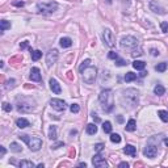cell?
I'll list each match as a JSON object with an SVG mask.
<instances>
[{"label":"cell","mask_w":168,"mask_h":168,"mask_svg":"<svg viewBox=\"0 0 168 168\" xmlns=\"http://www.w3.org/2000/svg\"><path fill=\"white\" fill-rule=\"evenodd\" d=\"M133 67L138 71H142V70H144V67H146V63H144L143 60H134Z\"/></svg>","instance_id":"44dd1931"},{"label":"cell","mask_w":168,"mask_h":168,"mask_svg":"<svg viewBox=\"0 0 168 168\" xmlns=\"http://www.w3.org/2000/svg\"><path fill=\"white\" fill-rule=\"evenodd\" d=\"M118 167H121V168H127V167H129V163L122 162V163H120V164H118Z\"/></svg>","instance_id":"7dc6e473"},{"label":"cell","mask_w":168,"mask_h":168,"mask_svg":"<svg viewBox=\"0 0 168 168\" xmlns=\"http://www.w3.org/2000/svg\"><path fill=\"white\" fill-rule=\"evenodd\" d=\"M150 52H151L152 57H158V55H159V51H158L156 49H151V50H150Z\"/></svg>","instance_id":"ee69618b"},{"label":"cell","mask_w":168,"mask_h":168,"mask_svg":"<svg viewBox=\"0 0 168 168\" xmlns=\"http://www.w3.org/2000/svg\"><path fill=\"white\" fill-rule=\"evenodd\" d=\"M158 114H159L160 120H162L163 122H168V112H165V110H159Z\"/></svg>","instance_id":"f1b7e54d"},{"label":"cell","mask_w":168,"mask_h":168,"mask_svg":"<svg viewBox=\"0 0 168 168\" xmlns=\"http://www.w3.org/2000/svg\"><path fill=\"white\" fill-rule=\"evenodd\" d=\"M18 138L25 142L32 151H38L42 147V141L38 136H30V135H26V134H21V135H18Z\"/></svg>","instance_id":"3957f363"},{"label":"cell","mask_w":168,"mask_h":168,"mask_svg":"<svg viewBox=\"0 0 168 168\" xmlns=\"http://www.w3.org/2000/svg\"><path fill=\"white\" fill-rule=\"evenodd\" d=\"M41 57H42V52L39 51V50H34V51H32V60H38Z\"/></svg>","instance_id":"1f68e13d"},{"label":"cell","mask_w":168,"mask_h":168,"mask_svg":"<svg viewBox=\"0 0 168 168\" xmlns=\"http://www.w3.org/2000/svg\"><path fill=\"white\" fill-rule=\"evenodd\" d=\"M81 76H83V81L85 84H92L94 83L97 78V68L93 67V66H88L87 68H84V71L81 72Z\"/></svg>","instance_id":"5b68a950"},{"label":"cell","mask_w":168,"mask_h":168,"mask_svg":"<svg viewBox=\"0 0 168 168\" xmlns=\"http://www.w3.org/2000/svg\"><path fill=\"white\" fill-rule=\"evenodd\" d=\"M50 106H51L52 109L58 110V112H62V110L66 109L67 105H66V102L60 99H51L50 100Z\"/></svg>","instance_id":"30bf717a"},{"label":"cell","mask_w":168,"mask_h":168,"mask_svg":"<svg viewBox=\"0 0 168 168\" xmlns=\"http://www.w3.org/2000/svg\"><path fill=\"white\" fill-rule=\"evenodd\" d=\"M121 102L125 108H135L139 102V92L134 88L123 89L121 92Z\"/></svg>","instance_id":"6da1fadb"},{"label":"cell","mask_w":168,"mask_h":168,"mask_svg":"<svg viewBox=\"0 0 168 168\" xmlns=\"http://www.w3.org/2000/svg\"><path fill=\"white\" fill-rule=\"evenodd\" d=\"M18 167L20 168H33V167H36V164H34L33 162H30V160H21V162L18 163Z\"/></svg>","instance_id":"ffe728a7"},{"label":"cell","mask_w":168,"mask_h":168,"mask_svg":"<svg viewBox=\"0 0 168 168\" xmlns=\"http://www.w3.org/2000/svg\"><path fill=\"white\" fill-rule=\"evenodd\" d=\"M142 54H143V51H142V47L141 46L138 47V50H136V47L134 50H131V55H133V57H141Z\"/></svg>","instance_id":"d6a6232c"},{"label":"cell","mask_w":168,"mask_h":168,"mask_svg":"<svg viewBox=\"0 0 168 168\" xmlns=\"http://www.w3.org/2000/svg\"><path fill=\"white\" fill-rule=\"evenodd\" d=\"M49 139H51V141L57 139V127H55L54 125L50 126V129H49Z\"/></svg>","instance_id":"cb8c5ba5"},{"label":"cell","mask_w":168,"mask_h":168,"mask_svg":"<svg viewBox=\"0 0 168 168\" xmlns=\"http://www.w3.org/2000/svg\"><path fill=\"white\" fill-rule=\"evenodd\" d=\"M10 151H13V152H21V151H22V147H21L18 143H16V142H12V143H10Z\"/></svg>","instance_id":"83f0119b"},{"label":"cell","mask_w":168,"mask_h":168,"mask_svg":"<svg viewBox=\"0 0 168 168\" xmlns=\"http://www.w3.org/2000/svg\"><path fill=\"white\" fill-rule=\"evenodd\" d=\"M108 58H109V59H118V54L116 51H110L109 54H108Z\"/></svg>","instance_id":"ab89813d"},{"label":"cell","mask_w":168,"mask_h":168,"mask_svg":"<svg viewBox=\"0 0 168 168\" xmlns=\"http://www.w3.org/2000/svg\"><path fill=\"white\" fill-rule=\"evenodd\" d=\"M125 129H126V131H134L136 129V122H135V120H129L127 121V123H126V126H125Z\"/></svg>","instance_id":"ac0fdd59"},{"label":"cell","mask_w":168,"mask_h":168,"mask_svg":"<svg viewBox=\"0 0 168 168\" xmlns=\"http://www.w3.org/2000/svg\"><path fill=\"white\" fill-rule=\"evenodd\" d=\"M155 70H156L158 72H164V71L167 70V63H165V62L158 63V64L155 66Z\"/></svg>","instance_id":"484cf974"},{"label":"cell","mask_w":168,"mask_h":168,"mask_svg":"<svg viewBox=\"0 0 168 168\" xmlns=\"http://www.w3.org/2000/svg\"><path fill=\"white\" fill-rule=\"evenodd\" d=\"M15 7H24V1H13Z\"/></svg>","instance_id":"bcb514c9"},{"label":"cell","mask_w":168,"mask_h":168,"mask_svg":"<svg viewBox=\"0 0 168 168\" xmlns=\"http://www.w3.org/2000/svg\"><path fill=\"white\" fill-rule=\"evenodd\" d=\"M102 130H104V133H112V123L109 121L104 122L102 123Z\"/></svg>","instance_id":"f546056e"},{"label":"cell","mask_w":168,"mask_h":168,"mask_svg":"<svg viewBox=\"0 0 168 168\" xmlns=\"http://www.w3.org/2000/svg\"><path fill=\"white\" fill-rule=\"evenodd\" d=\"M165 92V88L162 85V84H158V85H155L154 88V93L156 94V96H163Z\"/></svg>","instance_id":"603a6c76"},{"label":"cell","mask_w":168,"mask_h":168,"mask_svg":"<svg viewBox=\"0 0 168 168\" xmlns=\"http://www.w3.org/2000/svg\"><path fill=\"white\" fill-rule=\"evenodd\" d=\"M117 121H118V122H120V123H122L123 122V117H122V116H117Z\"/></svg>","instance_id":"681fc988"},{"label":"cell","mask_w":168,"mask_h":168,"mask_svg":"<svg viewBox=\"0 0 168 168\" xmlns=\"http://www.w3.org/2000/svg\"><path fill=\"white\" fill-rule=\"evenodd\" d=\"M143 154H144V156L150 158V159L155 158V156H156V154H158L156 146H152V144H148V146H146V147H144V150H143Z\"/></svg>","instance_id":"7c38bea8"},{"label":"cell","mask_w":168,"mask_h":168,"mask_svg":"<svg viewBox=\"0 0 168 168\" xmlns=\"http://www.w3.org/2000/svg\"><path fill=\"white\" fill-rule=\"evenodd\" d=\"M160 28H162V32H163V33H167V32H168V22L163 21V22L160 24Z\"/></svg>","instance_id":"f35d334b"},{"label":"cell","mask_w":168,"mask_h":168,"mask_svg":"<svg viewBox=\"0 0 168 168\" xmlns=\"http://www.w3.org/2000/svg\"><path fill=\"white\" fill-rule=\"evenodd\" d=\"M164 143H165V146H168V138L164 139Z\"/></svg>","instance_id":"816d5d0a"},{"label":"cell","mask_w":168,"mask_h":168,"mask_svg":"<svg viewBox=\"0 0 168 168\" xmlns=\"http://www.w3.org/2000/svg\"><path fill=\"white\" fill-rule=\"evenodd\" d=\"M135 79H136V74H134V72H126V75H125V81H126V83L134 81Z\"/></svg>","instance_id":"d4e9b609"},{"label":"cell","mask_w":168,"mask_h":168,"mask_svg":"<svg viewBox=\"0 0 168 168\" xmlns=\"http://www.w3.org/2000/svg\"><path fill=\"white\" fill-rule=\"evenodd\" d=\"M15 83H16L15 79H9V80L7 81V84H5V88H7V89L13 88V87H15Z\"/></svg>","instance_id":"e575fe53"},{"label":"cell","mask_w":168,"mask_h":168,"mask_svg":"<svg viewBox=\"0 0 168 168\" xmlns=\"http://www.w3.org/2000/svg\"><path fill=\"white\" fill-rule=\"evenodd\" d=\"M32 81H41L42 76H41V71H39L38 67H33L30 70V75H29Z\"/></svg>","instance_id":"5bb4252c"},{"label":"cell","mask_w":168,"mask_h":168,"mask_svg":"<svg viewBox=\"0 0 168 168\" xmlns=\"http://www.w3.org/2000/svg\"><path fill=\"white\" fill-rule=\"evenodd\" d=\"M62 146H64V143H63V142H58V143L52 144L51 148H52V150H57V148H59V147H62Z\"/></svg>","instance_id":"b9f144b4"},{"label":"cell","mask_w":168,"mask_h":168,"mask_svg":"<svg viewBox=\"0 0 168 168\" xmlns=\"http://www.w3.org/2000/svg\"><path fill=\"white\" fill-rule=\"evenodd\" d=\"M0 29H1V32H5L7 29H10V22L7 20H1L0 21Z\"/></svg>","instance_id":"4316f807"},{"label":"cell","mask_w":168,"mask_h":168,"mask_svg":"<svg viewBox=\"0 0 168 168\" xmlns=\"http://www.w3.org/2000/svg\"><path fill=\"white\" fill-rule=\"evenodd\" d=\"M126 64H127V63L123 59H116V66H120L121 67V66H126Z\"/></svg>","instance_id":"60d3db41"},{"label":"cell","mask_w":168,"mask_h":168,"mask_svg":"<svg viewBox=\"0 0 168 168\" xmlns=\"http://www.w3.org/2000/svg\"><path fill=\"white\" fill-rule=\"evenodd\" d=\"M110 141H112L113 143H120V142H121V135H120V134H117V133L110 134Z\"/></svg>","instance_id":"4dcf8cb0"},{"label":"cell","mask_w":168,"mask_h":168,"mask_svg":"<svg viewBox=\"0 0 168 168\" xmlns=\"http://www.w3.org/2000/svg\"><path fill=\"white\" fill-rule=\"evenodd\" d=\"M59 43L62 47H70V46H72V39L68 38V37H63V38H60Z\"/></svg>","instance_id":"d6986e66"},{"label":"cell","mask_w":168,"mask_h":168,"mask_svg":"<svg viewBox=\"0 0 168 168\" xmlns=\"http://www.w3.org/2000/svg\"><path fill=\"white\" fill-rule=\"evenodd\" d=\"M102 38H104V43L109 47H113L116 45V38H114V34L110 29H105L104 34H102Z\"/></svg>","instance_id":"ba28073f"},{"label":"cell","mask_w":168,"mask_h":168,"mask_svg":"<svg viewBox=\"0 0 168 168\" xmlns=\"http://www.w3.org/2000/svg\"><path fill=\"white\" fill-rule=\"evenodd\" d=\"M36 102L26 97H17V110L21 113H29L34 109Z\"/></svg>","instance_id":"277c9868"},{"label":"cell","mask_w":168,"mask_h":168,"mask_svg":"<svg viewBox=\"0 0 168 168\" xmlns=\"http://www.w3.org/2000/svg\"><path fill=\"white\" fill-rule=\"evenodd\" d=\"M123 152H125L126 155H130V156H135L136 148L133 146V144H126V146L123 147Z\"/></svg>","instance_id":"2e32d148"},{"label":"cell","mask_w":168,"mask_h":168,"mask_svg":"<svg viewBox=\"0 0 168 168\" xmlns=\"http://www.w3.org/2000/svg\"><path fill=\"white\" fill-rule=\"evenodd\" d=\"M50 89H51L54 93L59 94L62 92V88H60V84L58 83L55 79H50Z\"/></svg>","instance_id":"9a60e30c"},{"label":"cell","mask_w":168,"mask_h":168,"mask_svg":"<svg viewBox=\"0 0 168 168\" xmlns=\"http://www.w3.org/2000/svg\"><path fill=\"white\" fill-rule=\"evenodd\" d=\"M57 60H58V50H55V49L50 50V51L46 54V64H47V67H51Z\"/></svg>","instance_id":"8fae6325"},{"label":"cell","mask_w":168,"mask_h":168,"mask_svg":"<svg viewBox=\"0 0 168 168\" xmlns=\"http://www.w3.org/2000/svg\"><path fill=\"white\" fill-rule=\"evenodd\" d=\"M29 125H30V123H29V121L26 120V118H18V120H16V126L20 129H25V127H28Z\"/></svg>","instance_id":"e0dca14e"},{"label":"cell","mask_w":168,"mask_h":168,"mask_svg":"<svg viewBox=\"0 0 168 168\" xmlns=\"http://www.w3.org/2000/svg\"><path fill=\"white\" fill-rule=\"evenodd\" d=\"M104 144H102V143H97V144H94V151H96V152H101L102 151V150H104Z\"/></svg>","instance_id":"74e56055"},{"label":"cell","mask_w":168,"mask_h":168,"mask_svg":"<svg viewBox=\"0 0 168 168\" xmlns=\"http://www.w3.org/2000/svg\"><path fill=\"white\" fill-rule=\"evenodd\" d=\"M120 45H121V47H122V49H126V50H134L135 47L139 46L138 39H136L135 37H131V36L122 37Z\"/></svg>","instance_id":"52a82bcc"},{"label":"cell","mask_w":168,"mask_h":168,"mask_svg":"<svg viewBox=\"0 0 168 168\" xmlns=\"http://www.w3.org/2000/svg\"><path fill=\"white\" fill-rule=\"evenodd\" d=\"M12 109H13V106L9 104V102H3V110H5V112H10Z\"/></svg>","instance_id":"d590c367"},{"label":"cell","mask_w":168,"mask_h":168,"mask_svg":"<svg viewBox=\"0 0 168 168\" xmlns=\"http://www.w3.org/2000/svg\"><path fill=\"white\" fill-rule=\"evenodd\" d=\"M148 7L154 13H158V15H165V9L162 7V5L158 4L156 1H150Z\"/></svg>","instance_id":"4fadbf2b"},{"label":"cell","mask_w":168,"mask_h":168,"mask_svg":"<svg viewBox=\"0 0 168 168\" xmlns=\"http://www.w3.org/2000/svg\"><path fill=\"white\" fill-rule=\"evenodd\" d=\"M92 117H93L94 122H97V123H99V122H100V118H99V117H97V114H96V113H92Z\"/></svg>","instance_id":"c3c4849f"},{"label":"cell","mask_w":168,"mask_h":168,"mask_svg":"<svg viewBox=\"0 0 168 168\" xmlns=\"http://www.w3.org/2000/svg\"><path fill=\"white\" fill-rule=\"evenodd\" d=\"M37 9L39 13H52L58 9V3L57 1H43V3H38L37 4Z\"/></svg>","instance_id":"8992f818"},{"label":"cell","mask_w":168,"mask_h":168,"mask_svg":"<svg viewBox=\"0 0 168 168\" xmlns=\"http://www.w3.org/2000/svg\"><path fill=\"white\" fill-rule=\"evenodd\" d=\"M85 131H87V134H89V135H93V134L97 133V126L94 125V123H88Z\"/></svg>","instance_id":"7402d4cb"},{"label":"cell","mask_w":168,"mask_h":168,"mask_svg":"<svg viewBox=\"0 0 168 168\" xmlns=\"http://www.w3.org/2000/svg\"><path fill=\"white\" fill-rule=\"evenodd\" d=\"M5 152H7V150H5L4 146H0V156H4Z\"/></svg>","instance_id":"f6af8a7d"},{"label":"cell","mask_w":168,"mask_h":168,"mask_svg":"<svg viewBox=\"0 0 168 168\" xmlns=\"http://www.w3.org/2000/svg\"><path fill=\"white\" fill-rule=\"evenodd\" d=\"M92 164H93L94 167H97V168H105V167H108L106 160H105L104 158L100 155V152H97V154L92 158Z\"/></svg>","instance_id":"9c48e42d"},{"label":"cell","mask_w":168,"mask_h":168,"mask_svg":"<svg viewBox=\"0 0 168 168\" xmlns=\"http://www.w3.org/2000/svg\"><path fill=\"white\" fill-rule=\"evenodd\" d=\"M70 110H71L72 113H79V110H80V106H79L78 104H72V105L70 106Z\"/></svg>","instance_id":"8d00e7d4"},{"label":"cell","mask_w":168,"mask_h":168,"mask_svg":"<svg viewBox=\"0 0 168 168\" xmlns=\"http://www.w3.org/2000/svg\"><path fill=\"white\" fill-rule=\"evenodd\" d=\"M99 100H100V104H101V108L104 112H112L114 105H113V94H112L110 89L101 91V93H100V96H99Z\"/></svg>","instance_id":"7a4b0ae2"},{"label":"cell","mask_w":168,"mask_h":168,"mask_svg":"<svg viewBox=\"0 0 168 168\" xmlns=\"http://www.w3.org/2000/svg\"><path fill=\"white\" fill-rule=\"evenodd\" d=\"M89 63H91V60H89V59H85V60H84V62L80 64V67H79V71H80V72H83L84 68H87V67L89 66Z\"/></svg>","instance_id":"836d02e7"},{"label":"cell","mask_w":168,"mask_h":168,"mask_svg":"<svg viewBox=\"0 0 168 168\" xmlns=\"http://www.w3.org/2000/svg\"><path fill=\"white\" fill-rule=\"evenodd\" d=\"M29 46V43H28V41H24L22 43H20V49L21 50H24V49H26V47Z\"/></svg>","instance_id":"7bdbcfd3"},{"label":"cell","mask_w":168,"mask_h":168,"mask_svg":"<svg viewBox=\"0 0 168 168\" xmlns=\"http://www.w3.org/2000/svg\"><path fill=\"white\" fill-rule=\"evenodd\" d=\"M79 165H80V167H87L85 163H79Z\"/></svg>","instance_id":"f907efd6"}]
</instances>
